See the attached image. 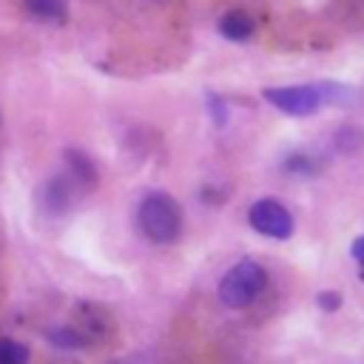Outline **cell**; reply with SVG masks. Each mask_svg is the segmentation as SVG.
<instances>
[{
	"label": "cell",
	"mask_w": 364,
	"mask_h": 364,
	"mask_svg": "<svg viewBox=\"0 0 364 364\" xmlns=\"http://www.w3.org/2000/svg\"><path fill=\"white\" fill-rule=\"evenodd\" d=\"M77 313H80V324L77 327L88 336V341H102L108 336L111 321H108V316H105L102 307H97V304H80Z\"/></svg>",
	"instance_id": "obj_7"
},
{
	"label": "cell",
	"mask_w": 364,
	"mask_h": 364,
	"mask_svg": "<svg viewBox=\"0 0 364 364\" xmlns=\"http://www.w3.org/2000/svg\"><path fill=\"white\" fill-rule=\"evenodd\" d=\"M28 361H31V350L23 341L9 336L0 338V364H28Z\"/></svg>",
	"instance_id": "obj_11"
},
{
	"label": "cell",
	"mask_w": 364,
	"mask_h": 364,
	"mask_svg": "<svg viewBox=\"0 0 364 364\" xmlns=\"http://www.w3.org/2000/svg\"><path fill=\"white\" fill-rule=\"evenodd\" d=\"M247 225H250L256 233H262V236H267V239H276V242L290 239L293 230H296V219H293L290 208L282 205V202L273 199V196H262V199H256V202L250 205V210H247Z\"/></svg>",
	"instance_id": "obj_3"
},
{
	"label": "cell",
	"mask_w": 364,
	"mask_h": 364,
	"mask_svg": "<svg viewBox=\"0 0 364 364\" xmlns=\"http://www.w3.org/2000/svg\"><path fill=\"white\" fill-rule=\"evenodd\" d=\"M316 304H318L324 313H336V310L341 307V293H338V290H321V293L316 296Z\"/></svg>",
	"instance_id": "obj_15"
},
{
	"label": "cell",
	"mask_w": 364,
	"mask_h": 364,
	"mask_svg": "<svg viewBox=\"0 0 364 364\" xmlns=\"http://www.w3.org/2000/svg\"><path fill=\"white\" fill-rule=\"evenodd\" d=\"M262 97L276 111L290 117H310L324 105L318 85H270V88H262Z\"/></svg>",
	"instance_id": "obj_4"
},
{
	"label": "cell",
	"mask_w": 364,
	"mask_h": 364,
	"mask_svg": "<svg viewBox=\"0 0 364 364\" xmlns=\"http://www.w3.org/2000/svg\"><path fill=\"white\" fill-rule=\"evenodd\" d=\"M136 228L151 245H173L185 228L179 202L165 191H148L136 205Z\"/></svg>",
	"instance_id": "obj_1"
},
{
	"label": "cell",
	"mask_w": 364,
	"mask_h": 364,
	"mask_svg": "<svg viewBox=\"0 0 364 364\" xmlns=\"http://www.w3.org/2000/svg\"><path fill=\"white\" fill-rule=\"evenodd\" d=\"M264 290H267V270L253 259H242L225 270L216 296L228 310H247L250 304L259 301Z\"/></svg>",
	"instance_id": "obj_2"
},
{
	"label": "cell",
	"mask_w": 364,
	"mask_h": 364,
	"mask_svg": "<svg viewBox=\"0 0 364 364\" xmlns=\"http://www.w3.org/2000/svg\"><path fill=\"white\" fill-rule=\"evenodd\" d=\"M219 31H222V37L239 43V40H247V37L253 34V20H250L245 11L233 9V11L222 14V20H219Z\"/></svg>",
	"instance_id": "obj_9"
},
{
	"label": "cell",
	"mask_w": 364,
	"mask_h": 364,
	"mask_svg": "<svg viewBox=\"0 0 364 364\" xmlns=\"http://www.w3.org/2000/svg\"><path fill=\"white\" fill-rule=\"evenodd\" d=\"M26 9L34 17H43L48 23H65V17H68L65 0H26Z\"/></svg>",
	"instance_id": "obj_10"
},
{
	"label": "cell",
	"mask_w": 364,
	"mask_h": 364,
	"mask_svg": "<svg viewBox=\"0 0 364 364\" xmlns=\"http://www.w3.org/2000/svg\"><path fill=\"white\" fill-rule=\"evenodd\" d=\"M208 111H210V119L216 125H225L228 122V108H225V100L213 91H208Z\"/></svg>",
	"instance_id": "obj_14"
},
{
	"label": "cell",
	"mask_w": 364,
	"mask_h": 364,
	"mask_svg": "<svg viewBox=\"0 0 364 364\" xmlns=\"http://www.w3.org/2000/svg\"><path fill=\"white\" fill-rule=\"evenodd\" d=\"M284 168H287L290 173H301V176H310V173L318 171L316 162H313V156H304V154H293V156L284 162Z\"/></svg>",
	"instance_id": "obj_13"
},
{
	"label": "cell",
	"mask_w": 364,
	"mask_h": 364,
	"mask_svg": "<svg viewBox=\"0 0 364 364\" xmlns=\"http://www.w3.org/2000/svg\"><path fill=\"white\" fill-rule=\"evenodd\" d=\"M63 159H65V173L74 179V185L85 193V191H94L97 182H100V171L97 165L77 148H65L63 151Z\"/></svg>",
	"instance_id": "obj_6"
},
{
	"label": "cell",
	"mask_w": 364,
	"mask_h": 364,
	"mask_svg": "<svg viewBox=\"0 0 364 364\" xmlns=\"http://www.w3.org/2000/svg\"><path fill=\"white\" fill-rule=\"evenodd\" d=\"M80 193L82 191L74 185V179L68 173H57V176L46 179V185L40 188V208L48 216H65L74 208Z\"/></svg>",
	"instance_id": "obj_5"
},
{
	"label": "cell",
	"mask_w": 364,
	"mask_h": 364,
	"mask_svg": "<svg viewBox=\"0 0 364 364\" xmlns=\"http://www.w3.org/2000/svg\"><path fill=\"white\" fill-rule=\"evenodd\" d=\"M350 256L364 267V236H358V239H353V245H350Z\"/></svg>",
	"instance_id": "obj_16"
},
{
	"label": "cell",
	"mask_w": 364,
	"mask_h": 364,
	"mask_svg": "<svg viewBox=\"0 0 364 364\" xmlns=\"http://www.w3.org/2000/svg\"><path fill=\"white\" fill-rule=\"evenodd\" d=\"M361 142H364V131H361V128L344 125V128L336 134V145H338V151H341V154H353Z\"/></svg>",
	"instance_id": "obj_12"
},
{
	"label": "cell",
	"mask_w": 364,
	"mask_h": 364,
	"mask_svg": "<svg viewBox=\"0 0 364 364\" xmlns=\"http://www.w3.org/2000/svg\"><path fill=\"white\" fill-rule=\"evenodd\" d=\"M46 341L57 350H82L88 347V336L77 327V324H57V327H48L46 330Z\"/></svg>",
	"instance_id": "obj_8"
}]
</instances>
